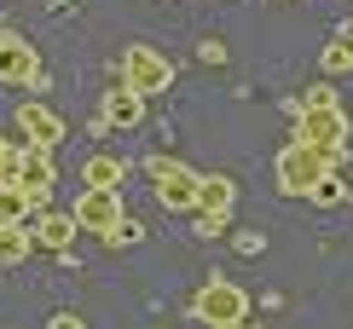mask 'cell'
<instances>
[{
  "label": "cell",
  "instance_id": "6da1fadb",
  "mask_svg": "<svg viewBox=\"0 0 353 329\" xmlns=\"http://www.w3.org/2000/svg\"><path fill=\"white\" fill-rule=\"evenodd\" d=\"M12 185H18V191H23V197L35 202V208L52 197V151H47V145H23V151H18Z\"/></svg>",
  "mask_w": 353,
  "mask_h": 329
},
{
  "label": "cell",
  "instance_id": "7a4b0ae2",
  "mask_svg": "<svg viewBox=\"0 0 353 329\" xmlns=\"http://www.w3.org/2000/svg\"><path fill=\"white\" fill-rule=\"evenodd\" d=\"M0 81H6V87H41V81H47V76H41L35 47H29L23 35H0Z\"/></svg>",
  "mask_w": 353,
  "mask_h": 329
},
{
  "label": "cell",
  "instance_id": "3957f363",
  "mask_svg": "<svg viewBox=\"0 0 353 329\" xmlns=\"http://www.w3.org/2000/svg\"><path fill=\"white\" fill-rule=\"evenodd\" d=\"M18 133L29 145H47V151H52V145L64 139V122H58L47 104H18Z\"/></svg>",
  "mask_w": 353,
  "mask_h": 329
},
{
  "label": "cell",
  "instance_id": "277c9868",
  "mask_svg": "<svg viewBox=\"0 0 353 329\" xmlns=\"http://www.w3.org/2000/svg\"><path fill=\"white\" fill-rule=\"evenodd\" d=\"M76 220H81V226H93V231L116 226V197H110V191H93V197H81V202H76Z\"/></svg>",
  "mask_w": 353,
  "mask_h": 329
},
{
  "label": "cell",
  "instance_id": "5b68a950",
  "mask_svg": "<svg viewBox=\"0 0 353 329\" xmlns=\"http://www.w3.org/2000/svg\"><path fill=\"white\" fill-rule=\"evenodd\" d=\"M76 226H81L76 214H41V226H35V243H41V248H64L70 237H76Z\"/></svg>",
  "mask_w": 353,
  "mask_h": 329
},
{
  "label": "cell",
  "instance_id": "8992f818",
  "mask_svg": "<svg viewBox=\"0 0 353 329\" xmlns=\"http://www.w3.org/2000/svg\"><path fill=\"white\" fill-rule=\"evenodd\" d=\"M128 81H134L139 93H151V87H163V81H168V70H163V58H157V52H134V64H128Z\"/></svg>",
  "mask_w": 353,
  "mask_h": 329
},
{
  "label": "cell",
  "instance_id": "52a82bcc",
  "mask_svg": "<svg viewBox=\"0 0 353 329\" xmlns=\"http://www.w3.org/2000/svg\"><path fill=\"white\" fill-rule=\"evenodd\" d=\"M29 208H35V202H29L23 191L12 185V179H0V226H18V220L29 214Z\"/></svg>",
  "mask_w": 353,
  "mask_h": 329
},
{
  "label": "cell",
  "instance_id": "ba28073f",
  "mask_svg": "<svg viewBox=\"0 0 353 329\" xmlns=\"http://www.w3.org/2000/svg\"><path fill=\"white\" fill-rule=\"evenodd\" d=\"M29 248H35V237H29L23 226H0V266H12V260H23Z\"/></svg>",
  "mask_w": 353,
  "mask_h": 329
},
{
  "label": "cell",
  "instance_id": "9c48e42d",
  "mask_svg": "<svg viewBox=\"0 0 353 329\" xmlns=\"http://www.w3.org/2000/svg\"><path fill=\"white\" fill-rule=\"evenodd\" d=\"M116 173H122V168H116L110 156H93V162H87V185H93V191H110Z\"/></svg>",
  "mask_w": 353,
  "mask_h": 329
},
{
  "label": "cell",
  "instance_id": "30bf717a",
  "mask_svg": "<svg viewBox=\"0 0 353 329\" xmlns=\"http://www.w3.org/2000/svg\"><path fill=\"white\" fill-rule=\"evenodd\" d=\"M134 116H139V104L128 98V93H116V98H110V122H134Z\"/></svg>",
  "mask_w": 353,
  "mask_h": 329
},
{
  "label": "cell",
  "instance_id": "8fae6325",
  "mask_svg": "<svg viewBox=\"0 0 353 329\" xmlns=\"http://www.w3.org/2000/svg\"><path fill=\"white\" fill-rule=\"evenodd\" d=\"M185 191H191L185 173H168V179H163V197H168V202H185Z\"/></svg>",
  "mask_w": 353,
  "mask_h": 329
},
{
  "label": "cell",
  "instance_id": "7c38bea8",
  "mask_svg": "<svg viewBox=\"0 0 353 329\" xmlns=\"http://www.w3.org/2000/svg\"><path fill=\"white\" fill-rule=\"evenodd\" d=\"M12 168H18V151H12V145L0 139V179H12Z\"/></svg>",
  "mask_w": 353,
  "mask_h": 329
},
{
  "label": "cell",
  "instance_id": "4fadbf2b",
  "mask_svg": "<svg viewBox=\"0 0 353 329\" xmlns=\"http://www.w3.org/2000/svg\"><path fill=\"white\" fill-rule=\"evenodd\" d=\"M52 329H87L81 318H70V312H58V318H52Z\"/></svg>",
  "mask_w": 353,
  "mask_h": 329
}]
</instances>
